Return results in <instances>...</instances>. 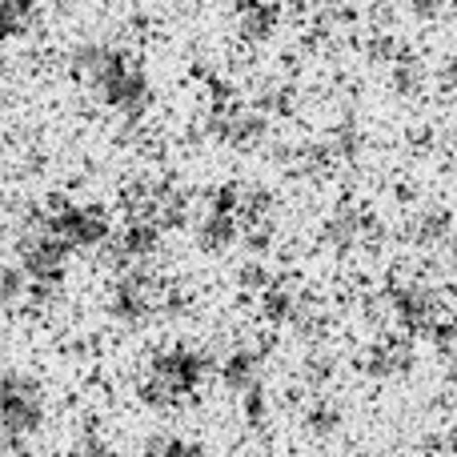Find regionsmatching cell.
<instances>
[{
  "label": "cell",
  "mask_w": 457,
  "mask_h": 457,
  "mask_svg": "<svg viewBox=\"0 0 457 457\" xmlns=\"http://www.w3.org/2000/svg\"><path fill=\"white\" fill-rule=\"evenodd\" d=\"M85 72H88V80H93V88L117 112H141L145 104H149V85H145V72L137 69L125 53H112V48H93V53H85Z\"/></svg>",
  "instance_id": "1"
},
{
  "label": "cell",
  "mask_w": 457,
  "mask_h": 457,
  "mask_svg": "<svg viewBox=\"0 0 457 457\" xmlns=\"http://www.w3.org/2000/svg\"><path fill=\"white\" fill-rule=\"evenodd\" d=\"M45 421V397L40 386L24 373H4L0 378V434H37V426Z\"/></svg>",
  "instance_id": "2"
},
{
  "label": "cell",
  "mask_w": 457,
  "mask_h": 457,
  "mask_svg": "<svg viewBox=\"0 0 457 457\" xmlns=\"http://www.w3.org/2000/svg\"><path fill=\"white\" fill-rule=\"evenodd\" d=\"M45 233L53 237L61 249H85V245H96L104 241V233H109V225H104V217L96 213V209H85V205H64L56 209L53 217L45 221Z\"/></svg>",
  "instance_id": "3"
},
{
  "label": "cell",
  "mask_w": 457,
  "mask_h": 457,
  "mask_svg": "<svg viewBox=\"0 0 457 457\" xmlns=\"http://www.w3.org/2000/svg\"><path fill=\"white\" fill-rule=\"evenodd\" d=\"M201 373H205V365H201V357L189 353V349H169V353H161L157 361H153V381H157L161 397L193 394Z\"/></svg>",
  "instance_id": "4"
},
{
  "label": "cell",
  "mask_w": 457,
  "mask_h": 457,
  "mask_svg": "<svg viewBox=\"0 0 457 457\" xmlns=\"http://www.w3.org/2000/svg\"><path fill=\"white\" fill-rule=\"evenodd\" d=\"M32 12V0H0V32H21Z\"/></svg>",
  "instance_id": "5"
},
{
  "label": "cell",
  "mask_w": 457,
  "mask_h": 457,
  "mask_svg": "<svg viewBox=\"0 0 457 457\" xmlns=\"http://www.w3.org/2000/svg\"><path fill=\"white\" fill-rule=\"evenodd\" d=\"M0 457H29V453H24L21 437H12V434H0Z\"/></svg>",
  "instance_id": "6"
},
{
  "label": "cell",
  "mask_w": 457,
  "mask_h": 457,
  "mask_svg": "<svg viewBox=\"0 0 457 457\" xmlns=\"http://www.w3.org/2000/svg\"><path fill=\"white\" fill-rule=\"evenodd\" d=\"M72 457H117V453H109V450H101V445H85V450H77Z\"/></svg>",
  "instance_id": "7"
}]
</instances>
